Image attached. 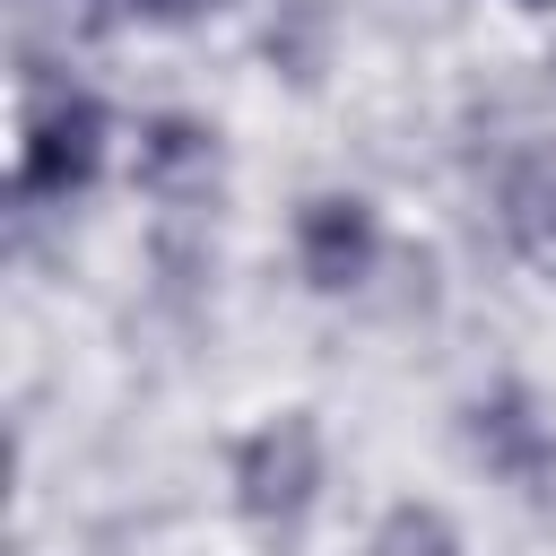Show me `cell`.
<instances>
[{"instance_id":"cell-1","label":"cell","mask_w":556,"mask_h":556,"mask_svg":"<svg viewBox=\"0 0 556 556\" xmlns=\"http://www.w3.org/2000/svg\"><path fill=\"white\" fill-rule=\"evenodd\" d=\"M104 165V104L87 87H61L26 113L17 139V200H78Z\"/></svg>"},{"instance_id":"cell-2","label":"cell","mask_w":556,"mask_h":556,"mask_svg":"<svg viewBox=\"0 0 556 556\" xmlns=\"http://www.w3.org/2000/svg\"><path fill=\"white\" fill-rule=\"evenodd\" d=\"M321 486V434L313 417H269L243 452H235V495L252 521H295Z\"/></svg>"},{"instance_id":"cell-3","label":"cell","mask_w":556,"mask_h":556,"mask_svg":"<svg viewBox=\"0 0 556 556\" xmlns=\"http://www.w3.org/2000/svg\"><path fill=\"white\" fill-rule=\"evenodd\" d=\"M295 261H304V278H313L321 295L365 287V269L382 261V226H374V208H365L356 191H321V200H304V208H295Z\"/></svg>"},{"instance_id":"cell-4","label":"cell","mask_w":556,"mask_h":556,"mask_svg":"<svg viewBox=\"0 0 556 556\" xmlns=\"http://www.w3.org/2000/svg\"><path fill=\"white\" fill-rule=\"evenodd\" d=\"M469 443H478V460H486V469H504V478H539V469H547V452H556L547 417H539L521 391H486V400L469 408Z\"/></svg>"},{"instance_id":"cell-5","label":"cell","mask_w":556,"mask_h":556,"mask_svg":"<svg viewBox=\"0 0 556 556\" xmlns=\"http://www.w3.org/2000/svg\"><path fill=\"white\" fill-rule=\"evenodd\" d=\"M217 174V139L200 130V122H182V113H165V122H148L139 130V182L148 191H182V182H208Z\"/></svg>"},{"instance_id":"cell-6","label":"cell","mask_w":556,"mask_h":556,"mask_svg":"<svg viewBox=\"0 0 556 556\" xmlns=\"http://www.w3.org/2000/svg\"><path fill=\"white\" fill-rule=\"evenodd\" d=\"M382 556H460V539H452V521L434 504H400L382 521Z\"/></svg>"},{"instance_id":"cell-7","label":"cell","mask_w":556,"mask_h":556,"mask_svg":"<svg viewBox=\"0 0 556 556\" xmlns=\"http://www.w3.org/2000/svg\"><path fill=\"white\" fill-rule=\"evenodd\" d=\"M513 226H521V243H530L539 261H556V174H547V182L513 208Z\"/></svg>"},{"instance_id":"cell-8","label":"cell","mask_w":556,"mask_h":556,"mask_svg":"<svg viewBox=\"0 0 556 556\" xmlns=\"http://www.w3.org/2000/svg\"><path fill=\"white\" fill-rule=\"evenodd\" d=\"M113 9H130V17H200V9H226V0H113Z\"/></svg>"},{"instance_id":"cell-9","label":"cell","mask_w":556,"mask_h":556,"mask_svg":"<svg viewBox=\"0 0 556 556\" xmlns=\"http://www.w3.org/2000/svg\"><path fill=\"white\" fill-rule=\"evenodd\" d=\"M530 9H539V0H530Z\"/></svg>"}]
</instances>
